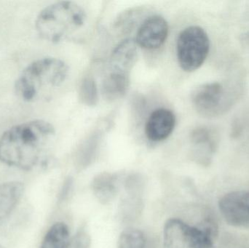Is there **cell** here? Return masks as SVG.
<instances>
[{
	"label": "cell",
	"instance_id": "6da1fadb",
	"mask_svg": "<svg viewBox=\"0 0 249 248\" xmlns=\"http://www.w3.org/2000/svg\"><path fill=\"white\" fill-rule=\"evenodd\" d=\"M55 136L54 127L42 119L14 125L0 136V161L10 167L32 170Z\"/></svg>",
	"mask_w": 249,
	"mask_h": 248
},
{
	"label": "cell",
	"instance_id": "7a4b0ae2",
	"mask_svg": "<svg viewBox=\"0 0 249 248\" xmlns=\"http://www.w3.org/2000/svg\"><path fill=\"white\" fill-rule=\"evenodd\" d=\"M69 67L62 60L47 57L31 63L15 83L18 97L27 103L39 100L67 80Z\"/></svg>",
	"mask_w": 249,
	"mask_h": 248
},
{
	"label": "cell",
	"instance_id": "3957f363",
	"mask_svg": "<svg viewBox=\"0 0 249 248\" xmlns=\"http://www.w3.org/2000/svg\"><path fill=\"white\" fill-rule=\"evenodd\" d=\"M86 18V11L77 3L58 1L48 5L39 13L35 27L42 39L58 43L83 27Z\"/></svg>",
	"mask_w": 249,
	"mask_h": 248
},
{
	"label": "cell",
	"instance_id": "277c9868",
	"mask_svg": "<svg viewBox=\"0 0 249 248\" xmlns=\"http://www.w3.org/2000/svg\"><path fill=\"white\" fill-rule=\"evenodd\" d=\"M217 232L216 224L204 222L201 227L187 224L178 218H171L163 230L164 248H213Z\"/></svg>",
	"mask_w": 249,
	"mask_h": 248
},
{
	"label": "cell",
	"instance_id": "5b68a950",
	"mask_svg": "<svg viewBox=\"0 0 249 248\" xmlns=\"http://www.w3.org/2000/svg\"><path fill=\"white\" fill-rule=\"evenodd\" d=\"M210 40L206 31L191 26L181 31L177 42V55L183 71L193 72L198 69L207 58Z\"/></svg>",
	"mask_w": 249,
	"mask_h": 248
},
{
	"label": "cell",
	"instance_id": "8992f818",
	"mask_svg": "<svg viewBox=\"0 0 249 248\" xmlns=\"http://www.w3.org/2000/svg\"><path fill=\"white\" fill-rule=\"evenodd\" d=\"M235 98L231 87L213 82L197 87L192 93V103L200 116L214 118L225 113L232 106Z\"/></svg>",
	"mask_w": 249,
	"mask_h": 248
},
{
	"label": "cell",
	"instance_id": "52a82bcc",
	"mask_svg": "<svg viewBox=\"0 0 249 248\" xmlns=\"http://www.w3.org/2000/svg\"><path fill=\"white\" fill-rule=\"evenodd\" d=\"M219 209L232 227L249 229V191H234L222 196Z\"/></svg>",
	"mask_w": 249,
	"mask_h": 248
},
{
	"label": "cell",
	"instance_id": "ba28073f",
	"mask_svg": "<svg viewBox=\"0 0 249 248\" xmlns=\"http://www.w3.org/2000/svg\"><path fill=\"white\" fill-rule=\"evenodd\" d=\"M169 26L165 18L159 15H153L145 19L136 33L138 46L146 50L160 48L168 36Z\"/></svg>",
	"mask_w": 249,
	"mask_h": 248
},
{
	"label": "cell",
	"instance_id": "9c48e42d",
	"mask_svg": "<svg viewBox=\"0 0 249 248\" xmlns=\"http://www.w3.org/2000/svg\"><path fill=\"white\" fill-rule=\"evenodd\" d=\"M176 116L170 109L160 108L149 115L145 125V134L152 142L165 141L174 131Z\"/></svg>",
	"mask_w": 249,
	"mask_h": 248
},
{
	"label": "cell",
	"instance_id": "30bf717a",
	"mask_svg": "<svg viewBox=\"0 0 249 248\" xmlns=\"http://www.w3.org/2000/svg\"><path fill=\"white\" fill-rule=\"evenodd\" d=\"M138 58L139 46L135 39H124L112 51L109 61V71L130 74Z\"/></svg>",
	"mask_w": 249,
	"mask_h": 248
},
{
	"label": "cell",
	"instance_id": "8fae6325",
	"mask_svg": "<svg viewBox=\"0 0 249 248\" xmlns=\"http://www.w3.org/2000/svg\"><path fill=\"white\" fill-rule=\"evenodd\" d=\"M217 133L214 130L207 127H199L193 130L190 135L193 146V156L197 161L206 163L217 147Z\"/></svg>",
	"mask_w": 249,
	"mask_h": 248
},
{
	"label": "cell",
	"instance_id": "7c38bea8",
	"mask_svg": "<svg viewBox=\"0 0 249 248\" xmlns=\"http://www.w3.org/2000/svg\"><path fill=\"white\" fill-rule=\"evenodd\" d=\"M130 74L109 71L102 84V94L108 102L124 97L130 87Z\"/></svg>",
	"mask_w": 249,
	"mask_h": 248
},
{
	"label": "cell",
	"instance_id": "4fadbf2b",
	"mask_svg": "<svg viewBox=\"0 0 249 248\" xmlns=\"http://www.w3.org/2000/svg\"><path fill=\"white\" fill-rule=\"evenodd\" d=\"M24 186L19 182L0 184V222L5 219L17 206L23 195Z\"/></svg>",
	"mask_w": 249,
	"mask_h": 248
},
{
	"label": "cell",
	"instance_id": "5bb4252c",
	"mask_svg": "<svg viewBox=\"0 0 249 248\" xmlns=\"http://www.w3.org/2000/svg\"><path fill=\"white\" fill-rule=\"evenodd\" d=\"M118 176L115 173H99L95 176L91 187L96 199L102 204L112 202L118 193Z\"/></svg>",
	"mask_w": 249,
	"mask_h": 248
},
{
	"label": "cell",
	"instance_id": "9a60e30c",
	"mask_svg": "<svg viewBox=\"0 0 249 248\" xmlns=\"http://www.w3.org/2000/svg\"><path fill=\"white\" fill-rule=\"evenodd\" d=\"M70 239V230L67 224L57 222L47 231L40 248H66Z\"/></svg>",
	"mask_w": 249,
	"mask_h": 248
},
{
	"label": "cell",
	"instance_id": "2e32d148",
	"mask_svg": "<svg viewBox=\"0 0 249 248\" xmlns=\"http://www.w3.org/2000/svg\"><path fill=\"white\" fill-rule=\"evenodd\" d=\"M99 143V134L94 133L82 144L76 157L77 167L83 169L90 165L96 157Z\"/></svg>",
	"mask_w": 249,
	"mask_h": 248
},
{
	"label": "cell",
	"instance_id": "e0dca14e",
	"mask_svg": "<svg viewBox=\"0 0 249 248\" xmlns=\"http://www.w3.org/2000/svg\"><path fill=\"white\" fill-rule=\"evenodd\" d=\"M79 99L83 104L93 107L99 101V91L94 77L86 75L82 79L79 87Z\"/></svg>",
	"mask_w": 249,
	"mask_h": 248
},
{
	"label": "cell",
	"instance_id": "ac0fdd59",
	"mask_svg": "<svg viewBox=\"0 0 249 248\" xmlns=\"http://www.w3.org/2000/svg\"><path fill=\"white\" fill-rule=\"evenodd\" d=\"M146 12L142 7H135L121 13L114 23L117 30L123 33H127L136 26V23L140 21L144 16Z\"/></svg>",
	"mask_w": 249,
	"mask_h": 248
},
{
	"label": "cell",
	"instance_id": "d6986e66",
	"mask_svg": "<svg viewBox=\"0 0 249 248\" xmlns=\"http://www.w3.org/2000/svg\"><path fill=\"white\" fill-rule=\"evenodd\" d=\"M146 234L137 229L124 230L120 236L118 248H150Z\"/></svg>",
	"mask_w": 249,
	"mask_h": 248
},
{
	"label": "cell",
	"instance_id": "ffe728a7",
	"mask_svg": "<svg viewBox=\"0 0 249 248\" xmlns=\"http://www.w3.org/2000/svg\"><path fill=\"white\" fill-rule=\"evenodd\" d=\"M91 240L89 234L85 230L77 231L66 248H90Z\"/></svg>",
	"mask_w": 249,
	"mask_h": 248
}]
</instances>
